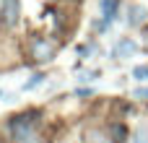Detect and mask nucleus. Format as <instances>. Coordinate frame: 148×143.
Segmentation results:
<instances>
[{
	"instance_id": "1",
	"label": "nucleus",
	"mask_w": 148,
	"mask_h": 143,
	"mask_svg": "<svg viewBox=\"0 0 148 143\" xmlns=\"http://www.w3.org/2000/svg\"><path fill=\"white\" fill-rule=\"evenodd\" d=\"M39 115L36 112H21L10 120V133L18 143H34V128H36Z\"/></svg>"
},
{
	"instance_id": "6",
	"label": "nucleus",
	"mask_w": 148,
	"mask_h": 143,
	"mask_svg": "<svg viewBox=\"0 0 148 143\" xmlns=\"http://www.w3.org/2000/svg\"><path fill=\"white\" fill-rule=\"evenodd\" d=\"M143 21H146V8L133 5V8H130V23H133V26H138V23H143Z\"/></svg>"
},
{
	"instance_id": "3",
	"label": "nucleus",
	"mask_w": 148,
	"mask_h": 143,
	"mask_svg": "<svg viewBox=\"0 0 148 143\" xmlns=\"http://www.w3.org/2000/svg\"><path fill=\"white\" fill-rule=\"evenodd\" d=\"M31 55H34V60H39V63H49V60L55 57V47H52V42L42 39V36H34V39H31Z\"/></svg>"
},
{
	"instance_id": "8",
	"label": "nucleus",
	"mask_w": 148,
	"mask_h": 143,
	"mask_svg": "<svg viewBox=\"0 0 148 143\" xmlns=\"http://www.w3.org/2000/svg\"><path fill=\"white\" fill-rule=\"evenodd\" d=\"M133 78H135V81H148V65H138V68L133 70Z\"/></svg>"
},
{
	"instance_id": "5",
	"label": "nucleus",
	"mask_w": 148,
	"mask_h": 143,
	"mask_svg": "<svg viewBox=\"0 0 148 143\" xmlns=\"http://www.w3.org/2000/svg\"><path fill=\"white\" fill-rule=\"evenodd\" d=\"M135 52V42L133 39H122L117 47H114V57H127V55H133Z\"/></svg>"
},
{
	"instance_id": "7",
	"label": "nucleus",
	"mask_w": 148,
	"mask_h": 143,
	"mask_svg": "<svg viewBox=\"0 0 148 143\" xmlns=\"http://www.w3.org/2000/svg\"><path fill=\"white\" fill-rule=\"evenodd\" d=\"M112 135H114V143H125V135H127L125 125H112Z\"/></svg>"
},
{
	"instance_id": "4",
	"label": "nucleus",
	"mask_w": 148,
	"mask_h": 143,
	"mask_svg": "<svg viewBox=\"0 0 148 143\" xmlns=\"http://www.w3.org/2000/svg\"><path fill=\"white\" fill-rule=\"evenodd\" d=\"M120 10V0H101V13H104V23H109Z\"/></svg>"
},
{
	"instance_id": "10",
	"label": "nucleus",
	"mask_w": 148,
	"mask_h": 143,
	"mask_svg": "<svg viewBox=\"0 0 148 143\" xmlns=\"http://www.w3.org/2000/svg\"><path fill=\"white\" fill-rule=\"evenodd\" d=\"M133 96H135V99H148V89H138Z\"/></svg>"
},
{
	"instance_id": "9",
	"label": "nucleus",
	"mask_w": 148,
	"mask_h": 143,
	"mask_svg": "<svg viewBox=\"0 0 148 143\" xmlns=\"http://www.w3.org/2000/svg\"><path fill=\"white\" fill-rule=\"evenodd\" d=\"M42 81H44V73H36V76H31V81H26L23 89H34V86H39Z\"/></svg>"
},
{
	"instance_id": "2",
	"label": "nucleus",
	"mask_w": 148,
	"mask_h": 143,
	"mask_svg": "<svg viewBox=\"0 0 148 143\" xmlns=\"http://www.w3.org/2000/svg\"><path fill=\"white\" fill-rule=\"evenodd\" d=\"M18 16H21L18 0H3V5H0V23L5 29H13L18 23Z\"/></svg>"
}]
</instances>
